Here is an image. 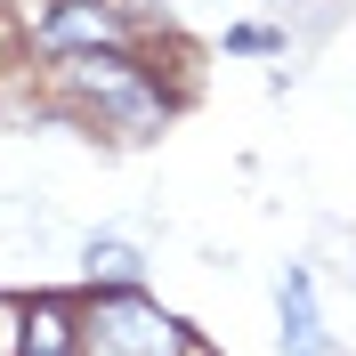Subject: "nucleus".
<instances>
[{
    "label": "nucleus",
    "instance_id": "1",
    "mask_svg": "<svg viewBox=\"0 0 356 356\" xmlns=\"http://www.w3.org/2000/svg\"><path fill=\"white\" fill-rule=\"evenodd\" d=\"M89 348L97 356H186V340H178V324L162 308H146V300H106Z\"/></svg>",
    "mask_w": 356,
    "mask_h": 356
},
{
    "label": "nucleus",
    "instance_id": "2",
    "mask_svg": "<svg viewBox=\"0 0 356 356\" xmlns=\"http://www.w3.org/2000/svg\"><path fill=\"white\" fill-rule=\"evenodd\" d=\"M73 81L89 89V106L122 113L130 130H146V122H154V97L130 81V65H122V57H97V49H89V57H73Z\"/></svg>",
    "mask_w": 356,
    "mask_h": 356
},
{
    "label": "nucleus",
    "instance_id": "4",
    "mask_svg": "<svg viewBox=\"0 0 356 356\" xmlns=\"http://www.w3.org/2000/svg\"><path fill=\"white\" fill-rule=\"evenodd\" d=\"M73 41H113V17L106 8H57L49 17V49H73Z\"/></svg>",
    "mask_w": 356,
    "mask_h": 356
},
{
    "label": "nucleus",
    "instance_id": "5",
    "mask_svg": "<svg viewBox=\"0 0 356 356\" xmlns=\"http://www.w3.org/2000/svg\"><path fill=\"white\" fill-rule=\"evenodd\" d=\"M24 356H65V308L41 300L33 308V332H24Z\"/></svg>",
    "mask_w": 356,
    "mask_h": 356
},
{
    "label": "nucleus",
    "instance_id": "3",
    "mask_svg": "<svg viewBox=\"0 0 356 356\" xmlns=\"http://www.w3.org/2000/svg\"><path fill=\"white\" fill-rule=\"evenodd\" d=\"M284 356H324V332H316V284L308 267H284Z\"/></svg>",
    "mask_w": 356,
    "mask_h": 356
},
{
    "label": "nucleus",
    "instance_id": "6",
    "mask_svg": "<svg viewBox=\"0 0 356 356\" xmlns=\"http://www.w3.org/2000/svg\"><path fill=\"white\" fill-rule=\"evenodd\" d=\"M89 275H113V284H138V251H130V243H89Z\"/></svg>",
    "mask_w": 356,
    "mask_h": 356
}]
</instances>
